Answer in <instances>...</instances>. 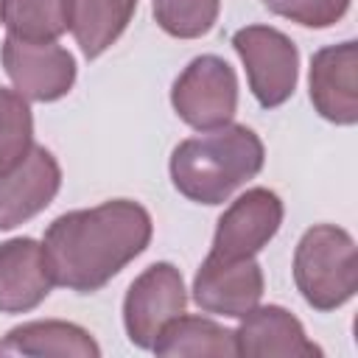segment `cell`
Here are the masks:
<instances>
[{
    "label": "cell",
    "mask_w": 358,
    "mask_h": 358,
    "mask_svg": "<svg viewBox=\"0 0 358 358\" xmlns=\"http://www.w3.org/2000/svg\"><path fill=\"white\" fill-rule=\"evenodd\" d=\"M263 140L241 123L207 129L199 137L182 140L171 154L173 187L196 204H224L241 185L263 168Z\"/></svg>",
    "instance_id": "cell-2"
},
{
    "label": "cell",
    "mask_w": 358,
    "mask_h": 358,
    "mask_svg": "<svg viewBox=\"0 0 358 358\" xmlns=\"http://www.w3.org/2000/svg\"><path fill=\"white\" fill-rule=\"evenodd\" d=\"M0 103H3V87H0Z\"/></svg>",
    "instance_id": "cell-21"
},
{
    "label": "cell",
    "mask_w": 358,
    "mask_h": 358,
    "mask_svg": "<svg viewBox=\"0 0 358 358\" xmlns=\"http://www.w3.org/2000/svg\"><path fill=\"white\" fill-rule=\"evenodd\" d=\"M280 224V196L268 187H249L218 218L210 252L218 257H255L277 235Z\"/></svg>",
    "instance_id": "cell-9"
},
{
    "label": "cell",
    "mask_w": 358,
    "mask_h": 358,
    "mask_svg": "<svg viewBox=\"0 0 358 358\" xmlns=\"http://www.w3.org/2000/svg\"><path fill=\"white\" fill-rule=\"evenodd\" d=\"M232 48L241 56L249 90L263 109H274L294 95L299 78V50L291 36L268 25H246L235 31Z\"/></svg>",
    "instance_id": "cell-4"
},
{
    "label": "cell",
    "mask_w": 358,
    "mask_h": 358,
    "mask_svg": "<svg viewBox=\"0 0 358 358\" xmlns=\"http://www.w3.org/2000/svg\"><path fill=\"white\" fill-rule=\"evenodd\" d=\"M62 187V168L45 145H31V151L0 171V229H14L28 218L39 215Z\"/></svg>",
    "instance_id": "cell-10"
},
{
    "label": "cell",
    "mask_w": 358,
    "mask_h": 358,
    "mask_svg": "<svg viewBox=\"0 0 358 358\" xmlns=\"http://www.w3.org/2000/svg\"><path fill=\"white\" fill-rule=\"evenodd\" d=\"M3 355H59V358H98L101 347L98 341L73 322L45 319V322H25L6 333L0 341Z\"/></svg>",
    "instance_id": "cell-14"
},
{
    "label": "cell",
    "mask_w": 358,
    "mask_h": 358,
    "mask_svg": "<svg viewBox=\"0 0 358 358\" xmlns=\"http://www.w3.org/2000/svg\"><path fill=\"white\" fill-rule=\"evenodd\" d=\"M45 249L34 238L0 243V313H28L42 305L53 288Z\"/></svg>",
    "instance_id": "cell-12"
},
{
    "label": "cell",
    "mask_w": 358,
    "mask_h": 358,
    "mask_svg": "<svg viewBox=\"0 0 358 358\" xmlns=\"http://www.w3.org/2000/svg\"><path fill=\"white\" fill-rule=\"evenodd\" d=\"M3 25L25 42H56L70 31V0H3Z\"/></svg>",
    "instance_id": "cell-17"
},
{
    "label": "cell",
    "mask_w": 358,
    "mask_h": 358,
    "mask_svg": "<svg viewBox=\"0 0 358 358\" xmlns=\"http://www.w3.org/2000/svg\"><path fill=\"white\" fill-rule=\"evenodd\" d=\"M151 352L159 358H185V355H238L235 330L204 319V316H185L179 313L171 319L157 341L151 344Z\"/></svg>",
    "instance_id": "cell-16"
},
{
    "label": "cell",
    "mask_w": 358,
    "mask_h": 358,
    "mask_svg": "<svg viewBox=\"0 0 358 358\" xmlns=\"http://www.w3.org/2000/svg\"><path fill=\"white\" fill-rule=\"evenodd\" d=\"M137 0H70V31L87 59H98L109 50L126 25Z\"/></svg>",
    "instance_id": "cell-15"
},
{
    "label": "cell",
    "mask_w": 358,
    "mask_h": 358,
    "mask_svg": "<svg viewBox=\"0 0 358 358\" xmlns=\"http://www.w3.org/2000/svg\"><path fill=\"white\" fill-rule=\"evenodd\" d=\"M0 56L6 76L25 101H59L76 84V59L59 42H25L6 36Z\"/></svg>",
    "instance_id": "cell-7"
},
{
    "label": "cell",
    "mask_w": 358,
    "mask_h": 358,
    "mask_svg": "<svg viewBox=\"0 0 358 358\" xmlns=\"http://www.w3.org/2000/svg\"><path fill=\"white\" fill-rule=\"evenodd\" d=\"M187 291L182 271L173 263L148 266L126 291L123 299V327L134 347L151 350L159 330L185 313Z\"/></svg>",
    "instance_id": "cell-6"
},
{
    "label": "cell",
    "mask_w": 358,
    "mask_h": 358,
    "mask_svg": "<svg viewBox=\"0 0 358 358\" xmlns=\"http://www.w3.org/2000/svg\"><path fill=\"white\" fill-rule=\"evenodd\" d=\"M238 355H280V358H319L322 347L305 336L302 322L280 305H255L241 316L235 330Z\"/></svg>",
    "instance_id": "cell-13"
},
{
    "label": "cell",
    "mask_w": 358,
    "mask_h": 358,
    "mask_svg": "<svg viewBox=\"0 0 358 358\" xmlns=\"http://www.w3.org/2000/svg\"><path fill=\"white\" fill-rule=\"evenodd\" d=\"M173 112L193 129L207 131L232 123L238 109V78L221 56H196L173 81Z\"/></svg>",
    "instance_id": "cell-5"
},
{
    "label": "cell",
    "mask_w": 358,
    "mask_h": 358,
    "mask_svg": "<svg viewBox=\"0 0 358 358\" xmlns=\"http://www.w3.org/2000/svg\"><path fill=\"white\" fill-rule=\"evenodd\" d=\"M294 282L313 310H336L358 291V249L336 224L310 227L294 252Z\"/></svg>",
    "instance_id": "cell-3"
},
{
    "label": "cell",
    "mask_w": 358,
    "mask_h": 358,
    "mask_svg": "<svg viewBox=\"0 0 358 358\" xmlns=\"http://www.w3.org/2000/svg\"><path fill=\"white\" fill-rule=\"evenodd\" d=\"M271 14L299 22L305 28H330L347 11L350 0H260Z\"/></svg>",
    "instance_id": "cell-19"
},
{
    "label": "cell",
    "mask_w": 358,
    "mask_h": 358,
    "mask_svg": "<svg viewBox=\"0 0 358 358\" xmlns=\"http://www.w3.org/2000/svg\"><path fill=\"white\" fill-rule=\"evenodd\" d=\"M151 235L148 210L131 199H115L59 215L45 229L42 249L56 285L92 294L140 257Z\"/></svg>",
    "instance_id": "cell-1"
},
{
    "label": "cell",
    "mask_w": 358,
    "mask_h": 358,
    "mask_svg": "<svg viewBox=\"0 0 358 358\" xmlns=\"http://www.w3.org/2000/svg\"><path fill=\"white\" fill-rule=\"evenodd\" d=\"M310 103L313 109L336 123H358V42L347 39L327 45L310 59Z\"/></svg>",
    "instance_id": "cell-11"
},
{
    "label": "cell",
    "mask_w": 358,
    "mask_h": 358,
    "mask_svg": "<svg viewBox=\"0 0 358 358\" xmlns=\"http://www.w3.org/2000/svg\"><path fill=\"white\" fill-rule=\"evenodd\" d=\"M0 22H3V0H0Z\"/></svg>",
    "instance_id": "cell-20"
},
{
    "label": "cell",
    "mask_w": 358,
    "mask_h": 358,
    "mask_svg": "<svg viewBox=\"0 0 358 358\" xmlns=\"http://www.w3.org/2000/svg\"><path fill=\"white\" fill-rule=\"evenodd\" d=\"M157 25L176 39H199L213 31L221 0H151Z\"/></svg>",
    "instance_id": "cell-18"
},
{
    "label": "cell",
    "mask_w": 358,
    "mask_h": 358,
    "mask_svg": "<svg viewBox=\"0 0 358 358\" xmlns=\"http://www.w3.org/2000/svg\"><path fill=\"white\" fill-rule=\"evenodd\" d=\"M263 296V271L255 257L207 255L193 280V302L204 313L241 319Z\"/></svg>",
    "instance_id": "cell-8"
}]
</instances>
